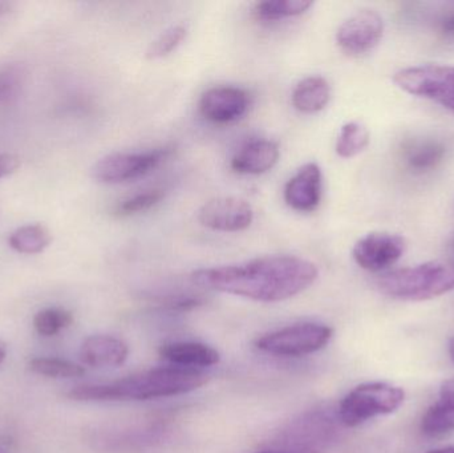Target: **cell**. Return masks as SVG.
I'll use <instances>...</instances> for the list:
<instances>
[{"mask_svg":"<svg viewBox=\"0 0 454 453\" xmlns=\"http://www.w3.org/2000/svg\"><path fill=\"white\" fill-rule=\"evenodd\" d=\"M322 196V169L315 162L303 165L286 184V204L296 212H314Z\"/></svg>","mask_w":454,"mask_h":453,"instance_id":"cell-12","label":"cell"},{"mask_svg":"<svg viewBox=\"0 0 454 453\" xmlns=\"http://www.w3.org/2000/svg\"><path fill=\"white\" fill-rule=\"evenodd\" d=\"M173 154V148L152 149L145 152L112 153L98 160L92 168V176L98 183L121 184L149 175Z\"/></svg>","mask_w":454,"mask_h":453,"instance_id":"cell-7","label":"cell"},{"mask_svg":"<svg viewBox=\"0 0 454 453\" xmlns=\"http://www.w3.org/2000/svg\"><path fill=\"white\" fill-rule=\"evenodd\" d=\"M29 370L42 377L55 378V379H69L80 378L85 374V369L71 361L59 358H35L29 362Z\"/></svg>","mask_w":454,"mask_h":453,"instance_id":"cell-21","label":"cell"},{"mask_svg":"<svg viewBox=\"0 0 454 453\" xmlns=\"http://www.w3.org/2000/svg\"><path fill=\"white\" fill-rule=\"evenodd\" d=\"M450 358H452V361L454 363V338H452V340H450Z\"/></svg>","mask_w":454,"mask_h":453,"instance_id":"cell-33","label":"cell"},{"mask_svg":"<svg viewBox=\"0 0 454 453\" xmlns=\"http://www.w3.org/2000/svg\"><path fill=\"white\" fill-rule=\"evenodd\" d=\"M11 4L7 2H0V16L5 15V13L10 12Z\"/></svg>","mask_w":454,"mask_h":453,"instance_id":"cell-29","label":"cell"},{"mask_svg":"<svg viewBox=\"0 0 454 453\" xmlns=\"http://www.w3.org/2000/svg\"><path fill=\"white\" fill-rule=\"evenodd\" d=\"M164 191H160V189H153V191L135 194V196L120 202L114 213H116L119 217H130V215L146 212V210H151L152 207L159 205L160 202L162 201V199H164Z\"/></svg>","mask_w":454,"mask_h":453,"instance_id":"cell-25","label":"cell"},{"mask_svg":"<svg viewBox=\"0 0 454 453\" xmlns=\"http://www.w3.org/2000/svg\"><path fill=\"white\" fill-rule=\"evenodd\" d=\"M331 87L322 76H309L295 85L291 101L301 113H317L330 103Z\"/></svg>","mask_w":454,"mask_h":453,"instance_id":"cell-17","label":"cell"},{"mask_svg":"<svg viewBox=\"0 0 454 453\" xmlns=\"http://www.w3.org/2000/svg\"><path fill=\"white\" fill-rule=\"evenodd\" d=\"M250 106V96L242 88L215 87L200 100V112L215 124H230L245 116Z\"/></svg>","mask_w":454,"mask_h":453,"instance_id":"cell-11","label":"cell"},{"mask_svg":"<svg viewBox=\"0 0 454 453\" xmlns=\"http://www.w3.org/2000/svg\"><path fill=\"white\" fill-rule=\"evenodd\" d=\"M74 316L64 309L50 308L39 311L34 318V327L43 337H55L61 330L71 326Z\"/></svg>","mask_w":454,"mask_h":453,"instance_id":"cell-23","label":"cell"},{"mask_svg":"<svg viewBox=\"0 0 454 453\" xmlns=\"http://www.w3.org/2000/svg\"><path fill=\"white\" fill-rule=\"evenodd\" d=\"M52 241L50 230L43 225H26L13 231L8 244L21 254H39L47 249Z\"/></svg>","mask_w":454,"mask_h":453,"instance_id":"cell-18","label":"cell"},{"mask_svg":"<svg viewBox=\"0 0 454 453\" xmlns=\"http://www.w3.org/2000/svg\"><path fill=\"white\" fill-rule=\"evenodd\" d=\"M384 20L376 11L360 10L347 18L336 31V43L343 52L362 56L380 43Z\"/></svg>","mask_w":454,"mask_h":453,"instance_id":"cell-8","label":"cell"},{"mask_svg":"<svg viewBox=\"0 0 454 453\" xmlns=\"http://www.w3.org/2000/svg\"><path fill=\"white\" fill-rule=\"evenodd\" d=\"M370 144V132L357 121L347 122L336 138V153L343 159H352L362 153Z\"/></svg>","mask_w":454,"mask_h":453,"instance_id":"cell-20","label":"cell"},{"mask_svg":"<svg viewBox=\"0 0 454 453\" xmlns=\"http://www.w3.org/2000/svg\"><path fill=\"white\" fill-rule=\"evenodd\" d=\"M407 249L402 236L370 233L360 238L352 249L355 262L367 271H383L395 265Z\"/></svg>","mask_w":454,"mask_h":453,"instance_id":"cell-9","label":"cell"},{"mask_svg":"<svg viewBox=\"0 0 454 453\" xmlns=\"http://www.w3.org/2000/svg\"><path fill=\"white\" fill-rule=\"evenodd\" d=\"M333 337L330 326L306 322L264 334L255 340V348L269 355L301 358L323 350Z\"/></svg>","mask_w":454,"mask_h":453,"instance_id":"cell-5","label":"cell"},{"mask_svg":"<svg viewBox=\"0 0 454 453\" xmlns=\"http://www.w3.org/2000/svg\"><path fill=\"white\" fill-rule=\"evenodd\" d=\"M254 220L251 205L238 197H218L200 209L199 221L205 228L225 233H237L250 228Z\"/></svg>","mask_w":454,"mask_h":453,"instance_id":"cell-10","label":"cell"},{"mask_svg":"<svg viewBox=\"0 0 454 453\" xmlns=\"http://www.w3.org/2000/svg\"><path fill=\"white\" fill-rule=\"evenodd\" d=\"M397 88L416 98L434 101L454 113V66L423 64L407 66L394 74Z\"/></svg>","mask_w":454,"mask_h":453,"instance_id":"cell-6","label":"cell"},{"mask_svg":"<svg viewBox=\"0 0 454 453\" xmlns=\"http://www.w3.org/2000/svg\"><path fill=\"white\" fill-rule=\"evenodd\" d=\"M186 35H188V29L183 24L170 27L149 44L145 58L148 60H159V59L167 58L173 51L177 50L183 44L184 40L186 39Z\"/></svg>","mask_w":454,"mask_h":453,"instance_id":"cell-22","label":"cell"},{"mask_svg":"<svg viewBox=\"0 0 454 453\" xmlns=\"http://www.w3.org/2000/svg\"><path fill=\"white\" fill-rule=\"evenodd\" d=\"M445 149L439 143H420L410 149L407 162L412 169L424 170L434 169L444 159Z\"/></svg>","mask_w":454,"mask_h":453,"instance_id":"cell-24","label":"cell"},{"mask_svg":"<svg viewBox=\"0 0 454 453\" xmlns=\"http://www.w3.org/2000/svg\"><path fill=\"white\" fill-rule=\"evenodd\" d=\"M442 29L447 36L454 37V13L442 21Z\"/></svg>","mask_w":454,"mask_h":453,"instance_id":"cell-28","label":"cell"},{"mask_svg":"<svg viewBox=\"0 0 454 453\" xmlns=\"http://www.w3.org/2000/svg\"><path fill=\"white\" fill-rule=\"evenodd\" d=\"M428 453H454V447H445V449H434Z\"/></svg>","mask_w":454,"mask_h":453,"instance_id":"cell-30","label":"cell"},{"mask_svg":"<svg viewBox=\"0 0 454 453\" xmlns=\"http://www.w3.org/2000/svg\"><path fill=\"white\" fill-rule=\"evenodd\" d=\"M421 430L427 436L439 438L454 431V379L445 380L440 398L423 417Z\"/></svg>","mask_w":454,"mask_h":453,"instance_id":"cell-16","label":"cell"},{"mask_svg":"<svg viewBox=\"0 0 454 453\" xmlns=\"http://www.w3.org/2000/svg\"><path fill=\"white\" fill-rule=\"evenodd\" d=\"M405 401L402 387L384 382L364 383L344 396L339 406V419L354 428L376 417L396 412Z\"/></svg>","mask_w":454,"mask_h":453,"instance_id":"cell-4","label":"cell"},{"mask_svg":"<svg viewBox=\"0 0 454 453\" xmlns=\"http://www.w3.org/2000/svg\"><path fill=\"white\" fill-rule=\"evenodd\" d=\"M21 79L18 71L5 69L0 72V104L12 98L20 88Z\"/></svg>","mask_w":454,"mask_h":453,"instance_id":"cell-26","label":"cell"},{"mask_svg":"<svg viewBox=\"0 0 454 453\" xmlns=\"http://www.w3.org/2000/svg\"><path fill=\"white\" fill-rule=\"evenodd\" d=\"M376 286L394 300L411 302L434 300L454 290V266L431 261L412 268L397 269L379 277Z\"/></svg>","mask_w":454,"mask_h":453,"instance_id":"cell-3","label":"cell"},{"mask_svg":"<svg viewBox=\"0 0 454 453\" xmlns=\"http://www.w3.org/2000/svg\"><path fill=\"white\" fill-rule=\"evenodd\" d=\"M279 146L270 140H254L232 156L230 167L240 175H263L279 161Z\"/></svg>","mask_w":454,"mask_h":453,"instance_id":"cell-14","label":"cell"},{"mask_svg":"<svg viewBox=\"0 0 454 453\" xmlns=\"http://www.w3.org/2000/svg\"><path fill=\"white\" fill-rule=\"evenodd\" d=\"M160 356L184 369L210 367L220 363L221 355L215 348L200 342L165 343L160 348Z\"/></svg>","mask_w":454,"mask_h":453,"instance_id":"cell-15","label":"cell"},{"mask_svg":"<svg viewBox=\"0 0 454 453\" xmlns=\"http://www.w3.org/2000/svg\"><path fill=\"white\" fill-rule=\"evenodd\" d=\"M5 355H7V353H5V348H3L2 345H0V364H2L3 362H4Z\"/></svg>","mask_w":454,"mask_h":453,"instance_id":"cell-31","label":"cell"},{"mask_svg":"<svg viewBox=\"0 0 454 453\" xmlns=\"http://www.w3.org/2000/svg\"><path fill=\"white\" fill-rule=\"evenodd\" d=\"M209 382L199 370L165 367L130 375L108 385H84L68 393L77 402L153 401L193 393Z\"/></svg>","mask_w":454,"mask_h":453,"instance_id":"cell-2","label":"cell"},{"mask_svg":"<svg viewBox=\"0 0 454 453\" xmlns=\"http://www.w3.org/2000/svg\"><path fill=\"white\" fill-rule=\"evenodd\" d=\"M255 453H299V452L280 451V449H269V451H261V452H255Z\"/></svg>","mask_w":454,"mask_h":453,"instance_id":"cell-32","label":"cell"},{"mask_svg":"<svg viewBox=\"0 0 454 453\" xmlns=\"http://www.w3.org/2000/svg\"><path fill=\"white\" fill-rule=\"evenodd\" d=\"M20 165V160L15 154H0V178L12 175Z\"/></svg>","mask_w":454,"mask_h":453,"instance_id":"cell-27","label":"cell"},{"mask_svg":"<svg viewBox=\"0 0 454 453\" xmlns=\"http://www.w3.org/2000/svg\"><path fill=\"white\" fill-rule=\"evenodd\" d=\"M319 277L315 263L295 255H270L238 265L200 269L194 285L256 302H282L311 287Z\"/></svg>","mask_w":454,"mask_h":453,"instance_id":"cell-1","label":"cell"},{"mask_svg":"<svg viewBox=\"0 0 454 453\" xmlns=\"http://www.w3.org/2000/svg\"><path fill=\"white\" fill-rule=\"evenodd\" d=\"M309 0H266L254 5L253 13L258 20L278 21L301 15L312 7Z\"/></svg>","mask_w":454,"mask_h":453,"instance_id":"cell-19","label":"cell"},{"mask_svg":"<svg viewBox=\"0 0 454 453\" xmlns=\"http://www.w3.org/2000/svg\"><path fill=\"white\" fill-rule=\"evenodd\" d=\"M129 348L127 343L111 335H92L80 348L82 363L95 369L121 366L127 362Z\"/></svg>","mask_w":454,"mask_h":453,"instance_id":"cell-13","label":"cell"}]
</instances>
